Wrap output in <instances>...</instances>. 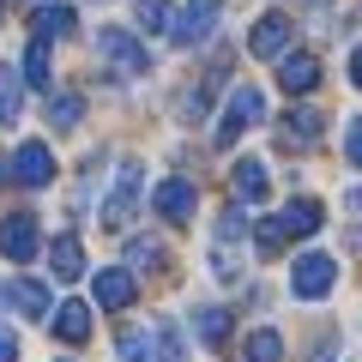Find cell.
I'll use <instances>...</instances> for the list:
<instances>
[{
  "label": "cell",
  "instance_id": "obj_2",
  "mask_svg": "<svg viewBox=\"0 0 362 362\" xmlns=\"http://www.w3.org/2000/svg\"><path fill=\"white\" fill-rule=\"evenodd\" d=\"M139 194H145V163L127 157V163L115 169V194L103 199V230H127L133 211H139Z\"/></svg>",
  "mask_w": 362,
  "mask_h": 362
},
{
  "label": "cell",
  "instance_id": "obj_7",
  "mask_svg": "<svg viewBox=\"0 0 362 362\" xmlns=\"http://www.w3.org/2000/svg\"><path fill=\"white\" fill-rule=\"evenodd\" d=\"M151 206H157V218L163 223H194V211H199V187L194 181H181V175H169V181H157V194H151Z\"/></svg>",
  "mask_w": 362,
  "mask_h": 362
},
{
  "label": "cell",
  "instance_id": "obj_9",
  "mask_svg": "<svg viewBox=\"0 0 362 362\" xmlns=\"http://www.w3.org/2000/svg\"><path fill=\"white\" fill-rule=\"evenodd\" d=\"M6 169H13L18 187H49V181H54V157H49V145H42V139H25Z\"/></svg>",
  "mask_w": 362,
  "mask_h": 362
},
{
  "label": "cell",
  "instance_id": "obj_27",
  "mask_svg": "<svg viewBox=\"0 0 362 362\" xmlns=\"http://www.w3.org/2000/svg\"><path fill=\"white\" fill-rule=\"evenodd\" d=\"M25 78H30V85H49V42H30V54H25Z\"/></svg>",
  "mask_w": 362,
  "mask_h": 362
},
{
  "label": "cell",
  "instance_id": "obj_5",
  "mask_svg": "<svg viewBox=\"0 0 362 362\" xmlns=\"http://www.w3.org/2000/svg\"><path fill=\"white\" fill-rule=\"evenodd\" d=\"M259 115H266V97H259V85H235V97H230V109H223V121H218V133H211V145H235Z\"/></svg>",
  "mask_w": 362,
  "mask_h": 362
},
{
  "label": "cell",
  "instance_id": "obj_30",
  "mask_svg": "<svg viewBox=\"0 0 362 362\" xmlns=\"http://www.w3.org/2000/svg\"><path fill=\"white\" fill-rule=\"evenodd\" d=\"M0 362H18V338L13 332H0Z\"/></svg>",
  "mask_w": 362,
  "mask_h": 362
},
{
  "label": "cell",
  "instance_id": "obj_1",
  "mask_svg": "<svg viewBox=\"0 0 362 362\" xmlns=\"http://www.w3.org/2000/svg\"><path fill=\"white\" fill-rule=\"evenodd\" d=\"M115 350H121V362H187L181 326H169V320H151V326H121Z\"/></svg>",
  "mask_w": 362,
  "mask_h": 362
},
{
  "label": "cell",
  "instance_id": "obj_6",
  "mask_svg": "<svg viewBox=\"0 0 362 362\" xmlns=\"http://www.w3.org/2000/svg\"><path fill=\"white\" fill-rule=\"evenodd\" d=\"M97 54H103L121 78H145V73H151V54L139 49L133 30H97Z\"/></svg>",
  "mask_w": 362,
  "mask_h": 362
},
{
  "label": "cell",
  "instance_id": "obj_24",
  "mask_svg": "<svg viewBox=\"0 0 362 362\" xmlns=\"http://www.w3.org/2000/svg\"><path fill=\"white\" fill-rule=\"evenodd\" d=\"M194 332L206 338V344H223V338H230V314H223V308H206V302H199V308H194Z\"/></svg>",
  "mask_w": 362,
  "mask_h": 362
},
{
  "label": "cell",
  "instance_id": "obj_4",
  "mask_svg": "<svg viewBox=\"0 0 362 362\" xmlns=\"http://www.w3.org/2000/svg\"><path fill=\"white\" fill-rule=\"evenodd\" d=\"M332 284H338V259L332 254H302L290 266V296H302V302H326Z\"/></svg>",
  "mask_w": 362,
  "mask_h": 362
},
{
  "label": "cell",
  "instance_id": "obj_8",
  "mask_svg": "<svg viewBox=\"0 0 362 362\" xmlns=\"http://www.w3.org/2000/svg\"><path fill=\"white\" fill-rule=\"evenodd\" d=\"M218 13H223V0H187L181 18H169V30H175L181 49H194V42H206L211 30H218Z\"/></svg>",
  "mask_w": 362,
  "mask_h": 362
},
{
  "label": "cell",
  "instance_id": "obj_29",
  "mask_svg": "<svg viewBox=\"0 0 362 362\" xmlns=\"http://www.w3.org/2000/svg\"><path fill=\"white\" fill-rule=\"evenodd\" d=\"M344 157H350V163L362 169V115L350 121V133H344Z\"/></svg>",
  "mask_w": 362,
  "mask_h": 362
},
{
  "label": "cell",
  "instance_id": "obj_31",
  "mask_svg": "<svg viewBox=\"0 0 362 362\" xmlns=\"http://www.w3.org/2000/svg\"><path fill=\"white\" fill-rule=\"evenodd\" d=\"M338 356V338H320V350H314V362H332Z\"/></svg>",
  "mask_w": 362,
  "mask_h": 362
},
{
  "label": "cell",
  "instance_id": "obj_15",
  "mask_svg": "<svg viewBox=\"0 0 362 362\" xmlns=\"http://www.w3.org/2000/svg\"><path fill=\"white\" fill-rule=\"evenodd\" d=\"M320 127H326V115H320V109L296 103V109L284 115V127H278V139H284V145H296V151H308V145L320 139Z\"/></svg>",
  "mask_w": 362,
  "mask_h": 362
},
{
  "label": "cell",
  "instance_id": "obj_10",
  "mask_svg": "<svg viewBox=\"0 0 362 362\" xmlns=\"http://www.w3.org/2000/svg\"><path fill=\"white\" fill-rule=\"evenodd\" d=\"M290 18L284 13H266V18H254V30H247V54H259V61H278V54L290 49Z\"/></svg>",
  "mask_w": 362,
  "mask_h": 362
},
{
  "label": "cell",
  "instance_id": "obj_23",
  "mask_svg": "<svg viewBox=\"0 0 362 362\" xmlns=\"http://www.w3.org/2000/svg\"><path fill=\"white\" fill-rule=\"evenodd\" d=\"M18 109H25V90H18V73L13 66H0V127H13Z\"/></svg>",
  "mask_w": 362,
  "mask_h": 362
},
{
  "label": "cell",
  "instance_id": "obj_3",
  "mask_svg": "<svg viewBox=\"0 0 362 362\" xmlns=\"http://www.w3.org/2000/svg\"><path fill=\"white\" fill-rule=\"evenodd\" d=\"M242 235H247V218H242V206H230L218 218V235H211V272H218L223 284L242 278Z\"/></svg>",
  "mask_w": 362,
  "mask_h": 362
},
{
  "label": "cell",
  "instance_id": "obj_21",
  "mask_svg": "<svg viewBox=\"0 0 362 362\" xmlns=\"http://www.w3.org/2000/svg\"><path fill=\"white\" fill-rule=\"evenodd\" d=\"M85 121V97L78 90H54L49 97V127H78Z\"/></svg>",
  "mask_w": 362,
  "mask_h": 362
},
{
  "label": "cell",
  "instance_id": "obj_11",
  "mask_svg": "<svg viewBox=\"0 0 362 362\" xmlns=\"http://www.w3.org/2000/svg\"><path fill=\"white\" fill-rule=\"evenodd\" d=\"M90 284H97V308H109V314L133 308V296H139V284H133V272H127V266H103Z\"/></svg>",
  "mask_w": 362,
  "mask_h": 362
},
{
  "label": "cell",
  "instance_id": "obj_14",
  "mask_svg": "<svg viewBox=\"0 0 362 362\" xmlns=\"http://www.w3.org/2000/svg\"><path fill=\"white\" fill-rule=\"evenodd\" d=\"M0 302H13L25 320H42V314H49V284H42V278H13V284L0 290Z\"/></svg>",
  "mask_w": 362,
  "mask_h": 362
},
{
  "label": "cell",
  "instance_id": "obj_26",
  "mask_svg": "<svg viewBox=\"0 0 362 362\" xmlns=\"http://www.w3.org/2000/svg\"><path fill=\"white\" fill-rule=\"evenodd\" d=\"M254 230H259V235H254V247H259L266 259H272V254H284V242H290L284 218H266V223H254Z\"/></svg>",
  "mask_w": 362,
  "mask_h": 362
},
{
  "label": "cell",
  "instance_id": "obj_17",
  "mask_svg": "<svg viewBox=\"0 0 362 362\" xmlns=\"http://www.w3.org/2000/svg\"><path fill=\"white\" fill-rule=\"evenodd\" d=\"M0 254H6V259H30V254H37V218L18 211V218L0 223Z\"/></svg>",
  "mask_w": 362,
  "mask_h": 362
},
{
  "label": "cell",
  "instance_id": "obj_32",
  "mask_svg": "<svg viewBox=\"0 0 362 362\" xmlns=\"http://www.w3.org/2000/svg\"><path fill=\"white\" fill-rule=\"evenodd\" d=\"M350 85H356V90H362V49H356V54H350Z\"/></svg>",
  "mask_w": 362,
  "mask_h": 362
},
{
  "label": "cell",
  "instance_id": "obj_18",
  "mask_svg": "<svg viewBox=\"0 0 362 362\" xmlns=\"http://www.w3.org/2000/svg\"><path fill=\"white\" fill-rule=\"evenodd\" d=\"M49 266H54L61 284L85 278V247H78V235H54V242H49Z\"/></svg>",
  "mask_w": 362,
  "mask_h": 362
},
{
  "label": "cell",
  "instance_id": "obj_34",
  "mask_svg": "<svg viewBox=\"0 0 362 362\" xmlns=\"http://www.w3.org/2000/svg\"><path fill=\"white\" fill-rule=\"evenodd\" d=\"M6 181H13V169H6V157H0V187H6Z\"/></svg>",
  "mask_w": 362,
  "mask_h": 362
},
{
  "label": "cell",
  "instance_id": "obj_25",
  "mask_svg": "<svg viewBox=\"0 0 362 362\" xmlns=\"http://www.w3.org/2000/svg\"><path fill=\"white\" fill-rule=\"evenodd\" d=\"M127 266H133V272H163V247H157L151 235H133V247H127Z\"/></svg>",
  "mask_w": 362,
  "mask_h": 362
},
{
  "label": "cell",
  "instance_id": "obj_13",
  "mask_svg": "<svg viewBox=\"0 0 362 362\" xmlns=\"http://www.w3.org/2000/svg\"><path fill=\"white\" fill-rule=\"evenodd\" d=\"M266 163H259V157H242V163L230 169V194H235V206H259V199H266Z\"/></svg>",
  "mask_w": 362,
  "mask_h": 362
},
{
  "label": "cell",
  "instance_id": "obj_16",
  "mask_svg": "<svg viewBox=\"0 0 362 362\" xmlns=\"http://www.w3.org/2000/svg\"><path fill=\"white\" fill-rule=\"evenodd\" d=\"M73 30H78L73 6H37V13H30V37L37 42H61V37H73Z\"/></svg>",
  "mask_w": 362,
  "mask_h": 362
},
{
  "label": "cell",
  "instance_id": "obj_22",
  "mask_svg": "<svg viewBox=\"0 0 362 362\" xmlns=\"http://www.w3.org/2000/svg\"><path fill=\"white\" fill-rule=\"evenodd\" d=\"M242 356H247V362H284V338L272 332V326H259V332H247Z\"/></svg>",
  "mask_w": 362,
  "mask_h": 362
},
{
  "label": "cell",
  "instance_id": "obj_28",
  "mask_svg": "<svg viewBox=\"0 0 362 362\" xmlns=\"http://www.w3.org/2000/svg\"><path fill=\"white\" fill-rule=\"evenodd\" d=\"M139 25L145 30H169V6L163 0H139Z\"/></svg>",
  "mask_w": 362,
  "mask_h": 362
},
{
  "label": "cell",
  "instance_id": "obj_35",
  "mask_svg": "<svg viewBox=\"0 0 362 362\" xmlns=\"http://www.w3.org/2000/svg\"><path fill=\"white\" fill-rule=\"evenodd\" d=\"M0 18H6V0H0Z\"/></svg>",
  "mask_w": 362,
  "mask_h": 362
},
{
  "label": "cell",
  "instance_id": "obj_33",
  "mask_svg": "<svg viewBox=\"0 0 362 362\" xmlns=\"http://www.w3.org/2000/svg\"><path fill=\"white\" fill-rule=\"evenodd\" d=\"M344 206H350V211H362V187H350V194H344Z\"/></svg>",
  "mask_w": 362,
  "mask_h": 362
},
{
  "label": "cell",
  "instance_id": "obj_19",
  "mask_svg": "<svg viewBox=\"0 0 362 362\" xmlns=\"http://www.w3.org/2000/svg\"><path fill=\"white\" fill-rule=\"evenodd\" d=\"M54 338H66V344H85L90 338V308L85 302H61L54 308Z\"/></svg>",
  "mask_w": 362,
  "mask_h": 362
},
{
  "label": "cell",
  "instance_id": "obj_20",
  "mask_svg": "<svg viewBox=\"0 0 362 362\" xmlns=\"http://www.w3.org/2000/svg\"><path fill=\"white\" fill-rule=\"evenodd\" d=\"M278 218H284V230H290V235H314L326 211H320V199H290V206L278 211Z\"/></svg>",
  "mask_w": 362,
  "mask_h": 362
},
{
  "label": "cell",
  "instance_id": "obj_12",
  "mask_svg": "<svg viewBox=\"0 0 362 362\" xmlns=\"http://www.w3.org/2000/svg\"><path fill=\"white\" fill-rule=\"evenodd\" d=\"M278 85L290 90V97H308L314 85H320V61H314V54H278Z\"/></svg>",
  "mask_w": 362,
  "mask_h": 362
}]
</instances>
